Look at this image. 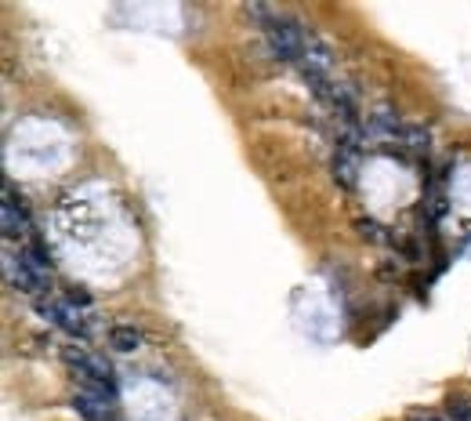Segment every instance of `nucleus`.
Listing matches in <instances>:
<instances>
[{
    "instance_id": "f257e3e1",
    "label": "nucleus",
    "mask_w": 471,
    "mask_h": 421,
    "mask_svg": "<svg viewBox=\"0 0 471 421\" xmlns=\"http://www.w3.org/2000/svg\"><path fill=\"white\" fill-rule=\"evenodd\" d=\"M247 15H254L265 29V41L272 48V55H276L280 62H301L305 55V44H308V29L301 22H294L290 15L283 12H272V8H258L251 4Z\"/></svg>"
},
{
    "instance_id": "f03ea898",
    "label": "nucleus",
    "mask_w": 471,
    "mask_h": 421,
    "mask_svg": "<svg viewBox=\"0 0 471 421\" xmlns=\"http://www.w3.org/2000/svg\"><path fill=\"white\" fill-rule=\"evenodd\" d=\"M62 360H66V367H69L76 378L88 381V386L95 389V396H102V400L112 396V367H109L102 356H95V353H88V349H76V346H66V349H62Z\"/></svg>"
},
{
    "instance_id": "7ed1b4c3",
    "label": "nucleus",
    "mask_w": 471,
    "mask_h": 421,
    "mask_svg": "<svg viewBox=\"0 0 471 421\" xmlns=\"http://www.w3.org/2000/svg\"><path fill=\"white\" fill-rule=\"evenodd\" d=\"M4 277L22 294H44V287H48V269L29 251H19V254L8 251L4 254Z\"/></svg>"
},
{
    "instance_id": "20e7f679",
    "label": "nucleus",
    "mask_w": 471,
    "mask_h": 421,
    "mask_svg": "<svg viewBox=\"0 0 471 421\" xmlns=\"http://www.w3.org/2000/svg\"><path fill=\"white\" fill-rule=\"evenodd\" d=\"M36 313H41L44 320H51L55 327L76 334V338H84L88 334V324L81 316V309H76L73 301H55V298H36Z\"/></svg>"
},
{
    "instance_id": "39448f33",
    "label": "nucleus",
    "mask_w": 471,
    "mask_h": 421,
    "mask_svg": "<svg viewBox=\"0 0 471 421\" xmlns=\"http://www.w3.org/2000/svg\"><path fill=\"white\" fill-rule=\"evenodd\" d=\"M356 175H359V131H344V138L337 142V152H334V178L351 189L356 185Z\"/></svg>"
},
{
    "instance_id": "423d86ee",
    "label": "nucleus",
    "mask_w": 471,
    "mask_h": 421,
    "mask_svg": "<svg viewBox=\"0 0 471 421\" xmlns=\"http://www.w3.org/2000/svg\"><path fill=\"white\" fill-rule=\"evenodd\" d=\"M26 233H29V218H26V211L15 200L12 189H4V237L8 240H22Z\"/></svg>"
},
{
    "instance_id": "0eeeda50",
    "label": "nucleus",
    "mask_w": 471,
    "mask_h": 421,
    "mask_svg": "<svg viewBox=\"0 0 471 421\" xmlns=\"http://www.w3.org/2000/svg\"><path fill=\"white\" fill-rule=\"evenodd\" d=\"M109 341H112L116 353H135V349L142 346V334H138L135 327H127V324H116V327L109 331Z\"/></svg>"
},
{
    "instance_id": "6e6552de",
    "label": "nucleus",
    "mask_w": 471,
    "mask_h": 421,
    "mask_svg": "<svg viewBox=\"0 0 471 421\" xmlns=\"http://www.w3.org/2000/svg\"><path fill=\"white\" fill-rule=\"evenodd\" d=\"M403 138L413 152H428V131L424 128H403Z\"/></svg>"
},
{
    "instance_id": "1a4fd4ad",
    "label": "nucleus",
    "mask_w": 471,
    "mask_h": 421,
    "mask_svg": "<svg viewBox=\"0 0 471 421\" xmlns=\"http://www.w3.org/2000/svg\"><path fill=\"white\" fill-rule=\"evenodd\" d=\"M450 417H453V421H471V407L457 400V403H450Z\"/></svg>"
},
{
    "instance_id": "9d476101",
    "label": "nucleus",
    "mask_w": 471,
    "mask_h": 421,
    "mask_svg": "<svg viewBox=\"0 0 471 421\" xmlns=\"http://www.w3.org/2000/svg\"><path fill=\"white\" fill-rule=\"evenodd\" d=\"M406 421H446V417H439V414H428V410H410V417Z\"/></svg>"
}]
</instances>
